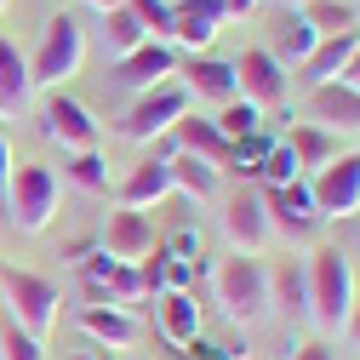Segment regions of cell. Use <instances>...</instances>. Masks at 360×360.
Returning a JSON list of instances; mask_svg holds the SVG:
<instances>
[{"mask_svg": "<svg viewBox=\"0 0 360 360\" xmlns=\"http://www.w3.org/2000/svg\"><path fill=\"white\" fill-rule=\"evenodd\" d=\"M229 143H246V138H257V126H263V109L257 103H246V98H235V103H223V115L212 120Z\"/></svg>", "mask_w": 360, "mask_h": 360, "instance_id": "cell-29", "label": "cell"}, {"mask_svg": "<svg viewBox=\"0 0 360 360\" xmlns=\"http://www.w3.org/2000/svg\"><path fill=\"white\" fill-rule=\"evenodd\" d=\"M177 75V52H172V40H143L138 52H126L115 63V86L120 92H155V86H166Z\"/></svg>", "mask_w": 360, "mask_h": 360, "instance_id": "cell-9", "label": "cell"}, {"mask_svg": "<svg viewBox=\"0 0 360 360\" xmlns=\"http://www.w3.org/2000/svg\"><path fill=\"white\" fill-rule=\"evenodd\" d=\"M309 126H326L338 138H360V92H349L343 80H326V86H309Z\"/></svg>", "mask_w": 360, "mask_h": 360, "instance_id": "cell-12", "label": "cell"}, {"mask_svg": "<svg viewBox=\"0 0 360 360\" xmlns=\"http://www.w3.org/2000/svg\"><path fill=\"white\" fill-rule=\"evenodd\" d=\"M184 354H189V360H229V354H223L217 343H206V338H195V343H184Z\"/></svg>", "mask_w": 360, "mask_h": 360, "instance_id": "cell-35", "label": "cell"}, {"mask_svg": "<svg viewBox=\"0 0 360 360\" xmlns=\"http://www.w3.org/2000/svg\"><path fill=\"white\" fill-rule=\"evenodd\" d=\"M6 177H12V149H6V138H0V195H6Z\"/></svg>", "mask_w": 360, "mask_h": 360, "instance_id": "cell-38", "label": "cell"}, {"mask_svg": "<svg viewBox=\"0 0 360 360\" xmlns=\"http://www.w3.org/2000/svg\"><path fill=\"white\" fill-rule=\"evenodd\" d=\"M80 332L98 338V343H109V349H131V343L143 338L138 314L120 309V303H92V309H80Z\"/></svg>", "mask_w": 360, "mask_h": 360, "instance_id": "cell-18", "label": "cell"}, {"mask_svg": "<svg viewBox=\"0 0 360 360\" xmlns=\"http://www.w3.org/2000/svg\"><path fill=\"white\" fill-rule=\"evenodd\" d=\"M40 120H46V138H58L69 155L98 149V120H92V109H86V103H75V98L52 92L46 103H40Z\"/></svg>", "mask_w": 360, "mask_h": 360, "instance_id": "cell-10", "label": "cell"}, {"mask_svg": "<svg viewBox=\"0 0 360 360\" xmlns=\"http://www.w3.org/2000/svg\"><path fill=\"white\" fill-rule=\"evenodd\" d=\"M309 195H314V212H321V217L349 223V217L360 212V149H349V155L326 160L321 172H314Z\"/></svg>", "mask_w": 360, "mask_h": 360, "instance_id": "cell-7", "label": "cell"}, {"mask_svg": "<svg viewBox=\"0 0 360 360\" xmlns=\"http://www.w3.org/2000/svg\"><path fill=\"white\" fill-rule=\"evenodd\" d=\"M349 223H360V212H354V217H349Z\"/></svg>", "mask_w": 360, "mask_h": 360, "instance_id": "cell-44", "label": "cell"}, {"mask_svg": "<svg viewBox=\"0 0 360 360\" xmlns=\"http://www.w3.org/2000/svg\"><path fill=\"white\" fill-rule=\"evenodd\" d=\"M172 143L184 149V155H195V160H206V166H217V172L229 166V155H235V143L223 138L212 120H200V115H184V120H177V126H172Z\"/></svg>", "mask_w": 360, "mask_h": 360, "instance_id": "cell-19", "label": "cell"}, {"mask_svg": "<svg viewBox=\"0 0 360 360\" xmlns=\"http://www.w3.org/2000/svg\"><path fill=\"white\" fill-rule=\"evenodd\" d=\"M292 360H338V349H332L326 338H309V343H297V349H292Z\"/></svg>", "mask_w": 360, "mask_h": 360, "instance_id": "cell-34", "label": "cell"}, {"mask_svg": "<svg viewBox=\"0 0 360 360\" xmlns=\"http://www.w3.org/2000/svg\"><path fill=\"white\" fill-rule=\"evenodd\" d=\"M155 314H160V332H166L177 349L200 338V303H195L189 292H160V297H155Z\"/></svg>", "mask_w": 360, "mask_h": 360, "instance_id": "cell-24", "label": "cell"}, {"mask_svg": "<svg viewBox=\"0 0 360 360\" xmlns=\"http://www.w3.org/2000/svg\"><path fill=\"white\" fill-rule=\"evenodd\" d=\"M303 281H309V321L321 332H343L349 309H354V269H349V252L338 246H314L303 257Z\"/></svg>", "mask_w": 360, "mask_h": 360, "instance_id": "cell-1", "label": "cell"}, {"mask_svg": "<svg viewBox=\"0 0 360 360\" xmlns=\"http://www.w3.org/2000/svg\"><path fill=\"white\" fill-rule=\"evenodd\" d=\"M263 206H269V223L275 229H286V235H314V223H321V212H314V195H309V184L297 177V184H281V189H263Z\"/></svg>", "mask_w": 360, "mask_h": 360, "instance_id": "cell-15", "label": "cell"}, {"mask_svg": "<svg viewBox=\"0 0 360 360\" xmlns=\"http://www.w3.org/2000/svg\"><path fill=\"white\" fill-rule=\"evenodd\" d=\"M286 6H292V12H303V6H309V0H286Z\"/></svg>", "mask_w": 360, "mask_h": 360, "instance_id": "cell-41", "label": "cell"}, {"mask_svg": "<svg viewBox=\"0 0 360 360\" xmlns=\"http://www.w3.org/2000/svg\"><path fill=\"white\" fill-rule=\"evenodd\" d=\"M360 52V29H343V34H326L321 46L309 52V63H303V86H326V80H338L343 75V63Z\"/></svg>", "mask_w": 360, "mask_h": 360, "instance_id": "cell-20", "label": "cell"}, {"mask_svg": "<svg viewBox=\"0 0 360 360\" xmlns=\"http://www.w3.org/2000/svg\"><path fill=\"white\" fill-rule=\"evenodd\" d=\"M0 297H6V314L29 332V338H40L46 343V332L58 326V286L46 281V275H29V269H6L0 275Z\"/></svg>", "mask_w": 360, "mask_h": 360, "instance_id": "cell-4", "label": "cell"}, {"mask_svg": "<svg viewBox=\"0 0 360 360\" xmlns=\"http://www.w3.org/2000/svg\"><path fill=\"white\" fill-rule=\"evenodd\" d=\"M6 6H12V0H0V12H6Z\"/></svg>", "mask_w": 360, "mask_h": 360, "instance_id": "cell-43", "label": "cell"}, {"mask_svg": "<svg viewBox=\"0 0 360 360\" xmlns=\"http://www.w3.org/2000/svg\"><path fill=\"white\" fill-rule=\"evenodd\" d=\"M166 172H172V189H184L189 200H212L217 195V166H206V160H195L184 149L166 160Z\"/></svg>", "mask_w": 360, "mask_h": 360, "instance_id": "cell-26", "label": "cell"}, {"mask_svg": "<svg viewBox=\"0 0 360 360\" xmlns=\"http://www.w3.org/2000/svg\"><path fill=\"white\" fill-rule=\"evenodd\" d=\"M126 6L143 18L149 40H172V6H160V0H126Z\"/></svg>", "mask_w": 360, "mask_h": 360, "instance_id": "cell-33", "label": "cell"}, {"mask_svg": "<svg viewBox=\"0 0 360 360\" xmlns=\"http://www.w3.org/2000/svg\"><path fill=\"white\" fill-rule=\"evenodd\" d=\"M303 18H309V29L314 34H343V29H360V12L349 6V0H309L303 6Z\"/></svg>", "mask_w": 360, "mask_h": 360, "instance_id": "cell-28", "label": "cell"}, {"mask_svg": "<svg viewBox=\"0 0 360 360\" xmlns=\"http://www.w3.org/2000/svg\"><path fill=\"white\" fill-rule=\"evenodd\" d=\"M0 360H46V343L29 338L12 314H0Z\"/></svg>", "mask_w": 360, "mask_h": 360, "instance_id": "cell-31", "label": "cell"}, {"mask_svg": "<svg viewBox=\"0 0 360 360\" xmlns=\"http://www.w3.org/2000/svg\"><path fill=\"white\" fill-rule=\"evenodd\" d=\"M338 80H343V86H349V92H360V52H354V58H349V63H343V75H338Z\"/></svg>", "mask_w": 360, "mask_h": 360, "instance_id": "cell-36", "label": "cell"}, {"mask_svg": "<svg viewBox=\"0 0 360 360\" xmlns=\"http://www.w3.org/2000/svg\"><path fill=\"white\" fill-rule=\"evenodd\" d=\"M223 6H229V18H246V12L257 6V0H223Z\"/></svg>", "mask_w": 360, "mask_h": 360, "instance_id": "cell-39", "label": "cell"}, {"mask_svg": "<svg viewBox=\"0 0 360 360\" xmlns=\"http://www.w3.org/2000/svg\"><path fill=\"white\" fill-rule=\"evenodd\" d=\"M29 92H34L29 58L12 46L6 34H0V115H23V109H29Z\"/></svg>", "mask_w": 360, "mask_h": 360, "instance_id": "cell-22", "label": "cell"}, {"mask_svg": "<svg viewBox=\"0 0 360 360\" xmlns=\"http://www.w3.org/2000/svg\"><path fill=\"white\" fill-rule=\"evenodd\" d=\"M343 332H349V343L360 349V297H354V309H349V321H343Z\"/></svg>", "mask_w": 360, "mask_h": 360, "instance_id": "cell-37", "label": "cell"}, {"mask_svg": "<svg viewBox=\"0 0 360 360\" xmlns=\"http://www.w3.org/2000/svg\"><path fill=\"white\" fill-rule=\"evenodd\" d=\"M63 177H69L75 189H92V195H103V189H109V166H103V155H98V149L69 155V160H63Z\"/></svg>", "mask_w": 360, "mask_h": 360, "instance_id": "cell-30", "label": "cell"}, {"mask_svg": "<svg viewBox=\"0 0 360 360\" xmlns=\"http://www.w3.org/2000/svg\"><path fill=\"white\" fill-rule=\"evenodd\" d=\"M80 63H86V29H80L69 12L46 18V29H40V46H34V58H29V80L58 92L69 75H80Z\"/></svg>", "mask_w": 360, "mask_h": 360, "instance_id": "cell-3", "label": "cell"}, {"mask_svg": "<svg viewBox=\"0 0 360 360\" xmlns=\"http://www.w3.org/2000/svg\"><path fill=\"white\" fill-rule=\"evenodd\" d=\"M257 172L269 177V189H281V184H297V177H303V166H297V155H292V143H281V149H269Z\"/></svg>", "mask_w": 360, "mask_h": 360, "instance_id": "cell-32", "label": "cell"}, {"mask_svg": "<svg viewBox=\"0 0 360 360\" xmlns=\"http://www.w3.org/2000/svg\"><path fill=\"white\" fill-rule=\"evenodd\" d=\"M223 235H229L246 257L275 235V223H269V206H263V195L257 189H240V195H229V206H223Z\"/></svg>", "mask_w": 360, "mask_h": 360, "instance_id": "cell-13", "label": "cell"}, {"mask_svg": "<svg viewBox=\"0 0 360 360\" xmlns=\"http://www.w3.org/2000/svg\"><path fill=\"white\" fill-rule=\"evenodd\" d=\"M314 46H321V34L309 29V18H303V12H292V6H286V12L275 18V46H269V52H275V58H281L286 69H292V63L303 69Z\"/></svg>", "mask_w": 360, "mask_h": 360, "instance_id": "cell-23", "label": "cell"}, {"mask_svg": "<svg viewBox=\"0 0 360 360\" xmlns=\"http://www.w3.org/2000/svg\"><path fill=\"white\" fill-rule=\"evenodd\" d=\"M269 309H275L286 326H303V321H309V281H303V257H286L281 269H269Z\"/></svg>", "mask_w": 360, "mask_h": 360, "instance_id": "cell-16", "label": "cell"}, {"mask_svg": "<svg viewBox=\"0 0 360 360\" xmlns=\"http://www.w3.org/2000/svg\"><path fill=\"white\" fill-rule=\"evenodd\" d=\"M184 115H189V92H184L177 80H166V86H155V92H138V103L120 115V138L155 143V138H166Z\"/></svg>", "mask_w": 360, "mask_h": 360, "instance_id": "cell-6", "label": "cell"}, {"mask_svg": "<svg viewBox=\"0 0 360 360\" xmlns=\"http://www.w3.org/2000/svg\"><path fill=\"white\" fill-rule=\"evenodd\" d=\"M69 360H98V354H69Z\"/></svg>", "mask_w": 360, "mask_h": 360, "instance_id": "cell-42", "label": "cell"}, {"mask_svg": "<svg viewBox=\"0 0 360 360\" xmlns=\"http://www.w3.org/2000/svg\"><path fill=\"white\" fill-rule=\"evenodd\" d=\"M184 75H189V86H184L189 98H212V103H235V98H240L235 63H223V58H195Z\"/></svg>", "mask_w": 360, "mask_h": 360, "instance_id": "cell-21", "label": "cell"}, {"mask_svg": "<svg viewBox=\"0 0 360 360\" xmlns=\"http://www.w3.org/2000/svg\"><path fill=\"white\" fill-rule=\"evenodd\" d=\"M217 303H223V314L229 321H240V326H252V321H263L269 314V269L257 263V257H229L217 269Z\"/></svg>", "mask_w": 360, "mask_h": 360, "instance_id": "cell-5", "label": "cell"}, {"mask_svg": "<svg viewBox=\"0 0 360 360\" xmlns=\"http://www.w3.org/2000/svg\"><path fill=\"white\" fill-rule=\"evenodd\" d=\"M223 23H229V6H223V0H177V6H172V40L189 46L195 58L217 40Z\"/></svg>", "mask_w": 360, "mask_h": 360, "instance_id": "cell-11", "label": "cell"}, {"mask_svg": "<svg viewBox=\"0 0 360 360\" xmlns=\"http://www.w3.org/2000/svg\"><path fill=\"white\" fill-rule=\"evenodd\" d=\"M6 217H12V229L18 235H40L46 223L58 217V172L52 166H40V160H23L12 166L6 177Z\"/></svg>", "mask_w": 360, "mask_h": 360, "instance_id": "cell-2", "label": "cell"}, {"mask_svg": "<svg viewBox=\"0 0 360 360\" xmlns=\"http://www.w3.org/2000/svg\"><path fill=\"white\" fill-rule=\"evenodd\" d=\"M149 40V29H143V18L131 12V6H115V12H103V52L120 63L126 52H138Z\"/></svg>", "mask_w": 360, "mask_h": 360, "instance_id": "cell-25", "label": "cell"}, {"mask_svg": "<svg viewBox=\"0 0 360 360\" xmlns=\"http://www.w3.org/2000/svg\"><path fill=\"white\" fill-rule=\"evenodd\" d=\"M86 6H98V12H115V6H126V0H86Z\"/></svg>", "mask_w": 360, "mask_h": 360, "instance_id": "cell-40", "label": "cell"}, {"mask_svg": "<svg viewBox=\"0 0 360 360\" xmlns=\"http://www.w3.org/2000/svg\"><path fill=\"white\" fill-rule=\"evenodd\" d=\"M172 195V172H166V160H138L126 177H120V189H115V200L126 206V212H143V206H160Z\"/></svg>", "mask_w": 360, "mask_h": 360, "instance_id": "cell-17", "label": "cell"}, {"mask_svg": "<svg viewBox=\"0 0 360 360\" xmlns=\"http://www.w3.org/2000/svg\"><path fill=\"white\" fill-rule=\"evenodd\" d=\"M235 80H240V98H246V103H257V109H275V103L292 92L286 63L269 52V46H246V52L235 58Z\"/></svg>", "mask_w": 360, "mask_h": 360, "instance_id": "cell-8", "label": "cell"}, {"mask_svg": "<svg viewBox=\"0 0 360 360\" xmlns=\"http://www.w3.org/2000/svg\"><path fill=\"white\" fill-rule=\"evenodd\" d=\"M292 155H297L303 172H321L343 149H338V131H326V126H292Z\"/></svg>", "mask_w": 360, "mask_h": 360, "instance_id": "cell-27", "label": "cell"}, {"mask_svg": "<svg viewBox=\"0 0 360 360\" xmlns=\"http://www.w3.org/2000/svg\"><path fill=\"white\" fill-rule=\"evenodd\" d=\"M155 252V223H149V212H115L109 217V229H103V257H115V263H143Z\"/></svg>", "mask_w": 360, "mask_h": 360, "instance_id": "cell-14", "label": "cell"}]
</instances>
